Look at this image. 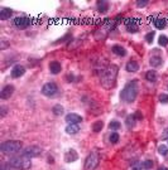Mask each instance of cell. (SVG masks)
<instances>
[{
  "instance_id": "6da1fadb",
  "label": "cell",
  "mask_w": 168,
  "mask_h": 170,
  "mask_svg": "<svg viewBox=\"0 0 168 170\" xmlns=\"http://www.w3.org/2000/svg\"><path fill=\"white\" fill-rule=\"evenodd\" d=\"M118 76V67L115 65H110L108 66L105 69H102L101 72V84L104 88H111L114 84H115V79H116Z\"/></svg>"
},
{
  "instance_id": "7a4b0ae2",
  "label": "cell",
  "mask_w": 168,
  "mask_h": 170,
  "mask_svg": "<svg viewBox=\"0 0 168 170\" xmlns=\"http://www.w3.org/2000/svg\"><path fill=\"white\" fill-rule=\"evenodd\" d=\"M136 94H138V86H136V81H132L129 82L127 86L124 87V90L120 93V97L124 102L127 103H132L135 101Z\"/></svg>"
},
{
  "instance_id": "3957f363",
  "label": "cell",
  "mask_w": 168,
  "mask_h": 170,
  "mask_svg": "<svg viewBox=\"0 0 168 170\" xmlns=\"http://www.w3.org/2000/svg\"><path fill=\"white\" fill-rule=\"evenodd\" d=\"M9 166H13L15 169H20V170H27L32 166L30 163V157L25 156V155H20V156H14L9 160L8 163Z\"/></svg>"
},
{
  "instance_id": "277c9868",
  "label": "cell",
  "mask_w": 168,
  "mask_h": 170,
  "mask_svg": "<svg viewBox=\"0 0 168 170\" xmlns=\"http://www.w3.org/2000/svg\"><path fill=\"white\" fill-rule=\"evenodd\" d=\"M22 149V144L19 141H5L0 144V150L5 154H13Z\"/></svg>"
},
{
  "instance_id": "5b68a950",
  "label": "cell",
  "mask_w": 168,
  "mask_h": 170,
  "mask_svg": "<svg viewBox=\"0 0 168 170\" xmlns=\"http://www.w3.org/2000/svg\"><path fill=\"white\" fill-rule=\"evenodd\" d=\"M99 165V155L96 153H91L85 161V170H95Z\"/></svg>"
},
{
  "instance_id": "8992f818",
  "label": "cell",
  "mask_w": 168,
  "mask_h": 170,
  "mask_svg": "<svg viewBox=\"0 0 168 170\" xmlns=\"http://www.w3.org/2000/svg\"><path fill=\"white\" fill-rule=\"evenodd\" d=\"M57 90H58V87L55 82H48L42 87V93H43L44 96L51 97V96H53V94L57 93Z\"/></svg>"
},
{
  "instance_id": "52a82bcc",
  "label": "cell",
  "mask_w": 168,
  "mask_h": 170,
  "mask_svg": "<svg viewBox=\"0 0 168 170\" xmlns=\"http://www.w3.org/2000/svg\"><path fill=\"white\" fill-rule=\"evenodd\" d=\"M30 23H32V20H30L29 18H25V17H17L14 19V25L19 29H25L30 25Z\"/></svg>"
},
{
  "instance_id": "ba28073f",
  "label": "cell",
  "mask_w": 168,
  "mask_h": 170,
  "mask_svg": "<svg viewBox=\"0 0 168 170\" xmlns=\"http://www.w3.org/2000/svg\"><path fill=\"white\" fill-rule=\"evenodd\" d=\"M40 154H42V149L39 146H28L23 151V155L28 156V157H36Z\"/></svg>"
},
{
  "instance_id": "9c48e42d",
  "label": "cell",
  "mask_w": 168,
  "mask_h": 170,
  "mask_svg": "<svg viewBox=\"0 0 168 170\" xmlns=\"http://www.w3.org/2000/svg\"><path fill=\"white\" fill-rule=\"evenodd\" d=\"M14 92V86H12V84H8V86H5L2 92H0V98L2 100H6V98H10V96L13 94Z\"/></svg>"
},
{
  "instance_id": "30bf717a",
  "label": "cell",
  "mask_w": 168,
  "mask_h": 170,
  "mask_svg": "<svg viewBox=\"0 0 168 170\" xmlns=\"http://www.w3.org/2000/svg\"><path fill=\"white\" fill-rule=\"evenodd\" d=\"M125 25H127V29L129 33H135L138 30V25H136V20L134 18H128L125 20Z\"/></svg>"
},
{
  "instance_id": "8fae6325",
  "label": "cell",
  "mask_w": 168,
  "mask_h": 170,
  "mask_svg": "<svg viewBox=\"0 0 168 170\" xmlns=\"http://www.w3.org/2000/svg\"><path fill=\"white\" fill-rule=\"evenodd\" d=\"M78 159V155H77V153L73 150V149H71V150H68L66 154H65V160L67 161V163H72V161H76Z\"/></svg>"
},
{
  "instance_id": "7c38bea8",
  "label": "cell",
  "mask_w": 168,
  "mask_h": 170,
  "mask_svg": "<svg viewBox=\"0 0 168 170\" xmlns=\"http://www.w3.org/2000/svg\"><path fill=\"white\" fill-rule=\"evenodd\" d=\"M66 121L68 124H78V122L82 121V117L77 113H68L66 116Z\"/></svg>"
},
{
  "instance_id": "4fadbf2b",
  "label": "cell",
  "mask_w": 168,
  "mask_h": 170,
  "mask_svg": "<svg viewBox=\"0 0 168 170\" xmlns=\"http://www.w3.org/2000/svg\"><path fill=\"white\" fill-rule=\"evenodd\" d=\"M25 73V69L23 66H15L13 69H12V77L13 78H19L20 76H23Z\"/></svg>"
},
{
  "instance_id": "5bb4252c",
  "label": "cell",
  "mask_w": 168,
  "mask_h": 170,
  "mask_svg": "<svg viewBox=\"0 0 168 170\" xmlns=\"http://www.w3.org/2000/svg\"><path fill=\"white\" fill-rule=\"evenodd\" d=\"M62 67H61V63L57 62V61H53V62H51L49 63V71L51 73H53V74H58L61 72Z\"/></svg>"
},
{
  "instance_id": "9a60e30c",
  "label": "cell",
  "mask_w": 168,
  "mask_h": 170,
  "mask_svg": "<svg viewBox=\"0 0 168 170\" xmlns=\"http://www.w3.org/2000/svg\"><path fill=\"white\" fill-rule=\"evenodd\" d=\"M12 15H13V12L9 8H3L2 10H0V19H2V20L10 19V17H12Z\"/></svg>"
},
{
  "instance_id": "2e32d148",
  "label": "cell",
  "mask_w": 168,
  "mask_h": 170,
  "mask_svg": "<svg viewBox=\"0 0 168 170\" xmlns=\"http://www.w3.org/2000/svg\"><path fill=\"white\" fill-rule=\"evenodd\" d=\"M96 5L100 13H106L109 9V2H105V0H100V2L96 3Z\"/></svg>"
},
{
  "instance_id": "e0dca14e",
  "label": "cell",
  "mask_w": 168,
  "mask_h": 170,
  "mask_svg": "<svg viewBox=\"0 0 168 170\" xmlns=\"http://www.w3.org/2000/svg\"><path fill=\"white\" fill-rule=\"evenodd\" d=\"M80 130V127L77 126V124H68V126L66 127V132L70 135H75L77 134Z\"/></svg>"
},
{
  "instance_id": "ac0fdd59",
  "label": "cell",
  "mask_w": 168,
  "mask_h": 170,
  "mask_svg": "<svg viewBox=\"0 0 168 170\" xmlns=\"http://www.w3.org/2000/svg\"><path fill=\"white\" fill-rule=\"evenodd\" d=\"M111 50H113V53H115L116 56H120V57H124L127 54V50H125L121 46H113Z\"/></svg>"
},
{
  "instance_id": "d6986e66",
  "label": "cell",
  "mask_w": 168,
  "mask_h": 170,
  "mask_svg": "<svg viewBox=\"0 0 168 170\" xmlns=\"http://www.w3.org/2000/svg\"><path fill=\"white\" fill-rule=\"evenodd\" d=\"M139 69V65L135 61H130L127 63V71L128 72H136Z\"/></svg>"
},
{
  "instance_id": "ffe728a7",
  "label": "cell",
  "mask_w": 168,
  "mask_h": 170,
  "mask_svg": "<svg viewBox=\"0 0 168 170\" xmlns=\"http://www.w3.org/2000/svg\"><path fill=\"white\" fill-rule=\"evenodd\" d=\"M167 25V22H166V19L163 18H158V19H154V27L157 29H163L164 27Z\"/></svg>"
},
{
  "instance_id": "44dd1931",
  "label": "cell",
  "mask_w": 168,
  "mask_h": 170,
  "mask_svg": "<svg viewBox=\"0 0 168 170\" xmlns=\"http://www.w3.org/2000/svg\"><path fill=\"white\" fill-rule=\"evenodd\" d=\"M149 63H151V66H152V67H159V66L162 65V58L158 57V56L152 57L151 61H149Z\"/></svg>"
},
{
  "instance_id": "7402d4cb",
  "label": "cell",
  "mask_w": 168,
  "mask_h": 170,
  "mask_svg": "<svg viewBox=\"0 0 168 170\" xmlns=\"http://www.w3.org/2000/svg\"><path fill=\"white\" fill-rule=\"evenodd\" d=\"M145 78L147 81H149V82H155L157 81V73L155 71H148L145 73Z\"/></svg>"
},
{
  "instance_id": "603a6c76",
  "label": "cell",
  "mask_w": 168,
  "mask_h": 170,
  "mask_svg": "<svg viewBox=\"0 0 168 170\" xmlns=\"http://www.w3.org/2000/svg\"><path fill=\"white\" fill-rule=\"evenodd\" d=\"M52 112H53L56 116H61L63 113V107H62L61 105H55L53 109H52Z\"/></svg>"
},
{
  "instance_id": "cb8c5ba5",
  "label": "cell",
  "mask_w": 168,
  "mask_h": 170,
  "mask_svg": "<svg viewBox=\"0 0 168 170\" xmlns=\"http://www.w3.org/2000/svg\"><path fill=\"white\" fill-rule=\"evenodd\" d=\"M102 126H104L102 121H96V122H94V125H92V130L95 131V132H99V131H101Z\"/></svg>"
},
{
  "instance_id": "d4e9b609",
  "label": "cell",
  "mask_w": 168,
  "mask_h": 170,
  "mask_svg": "<svg viewBox=\"0 0 168 170\" xmlns=\"http://www.w3.org/2000/svg\"><path fill=\"white\" fill-rule=\"evenodd\" d=\"M135 116L134 115H130V116H128L127 117V126L128 127H133L134 125H135Z\"/></svg>"
},
{
  "instance_id": "484cf974",
  "label": "cell",
  "mask_w": 168,
  "mask_h": 170,
  "mask_svg": "<svg viewBox=\"0 0 168 170\" xmlns=\"http://www.w3.org/2000/svg\"><path fill=\"white\" fill-rule=\"evenodd\" d=\"M119 139H120V136H119V134H116V132H113V134L110 135V137H109V140H110L111 144H116V142L119 141Z\"/></svg>"
},
{
  "instance_id": "4316f807",
  "label": "cell",
  "mask_w": 168,
  "mask_h": 170,
  "mask_svg": "<svg viewBox=\"0 0 168 170\" xmlns=\"http://www.w3.org/2000/svg\"><path fill=\"white\" fill-rule=\"evenodd\" d=\"M109 129L110 130H119L120 129V122H118V121H111L109 124Z\"/></svg>"
},
{
  "instance_id": "83f0119b",
  "label": "cell",
  "mask_w": 168,
  "mask_h": 170,
  "mask_svg": "<svg viewBox=\"0 0 168 170\" xmlns=\"http://www.w3.org/2000/svg\"><path fill=\"white\" fill-rule=\"evenodd\" d=\"M140 166H142L143 169H151V168L153 166V161H152V160H145V161H143V163L140 164Z\"/></svg>"
},
{
  "instance_id": "f1b7e54d",
  "label": "cell",
  "mask_w": 168,
  "mask_h": 170,
  "mask_svg": "<svg viewBox=\"0 0 168 170\" xmlns=\"http://www.w3.org/2000/svg\"><path fill=\"white\" fill-rule=\"evenodd\" d=\"M158 42H159V44H161L162 47H166V46L168 44V38H167L166 35H161Z\"/></svg>"
},
{
  "instance_id": "f546056e",
  "label": "cell",
  "mask_w": 168,
  "mask_h": 170,
  "mask_svg": "<svg viewBox=\"0 0 168 170\" xmlns=\"http://www.w3.org/2000/svg\"><path fill=\"white\" fill-rule=\"evenodd\" d=\"M153 38H154V31H149V33L145 35V40L148 42V43H152V42H153Z\"/></svg>"
},
{
  "instance_id": "4dcf8cb0",
  "label": "cell",
  "mask_w": 168,
  "mask_h": 170,
  "mask_svg": "<svg viewBox=\"0 0 168 170\" xmlns=\"http://www.w3.org/2000/svg\"><path fill=\"white\" fill-rule=\"evenodd\" d=\"M158 150H159V154H162V155H167V154H168V147L164 146V145L159 146V147H158Z\"/></svg>"
},
{
  "instance_id": "1f68e13d",
  "label": "cell",
  "mask_w": 168,
  "mask_h": 170,
  "mask_svg": "<svg viewBox=\"0 0 168 170\" xmlns=\"http://www.w3.org/2000/svg\"><path fill=\"white\" fill-rule=\"evenodd\" d=\"M159 101L162 103H168V94H161V96H159Z\"/></svg>"
},
{
  "instance_id": "d6a6232c",
  "label": "cell",
  "mask_w": 168,
  "mask_h": 170,
  "mask_svg": "<svg viewBox=\"0 0 168 170\" xmlns=\"http://www.w3.org/2000/svg\"><path fill=\"white\" fill-rule=\"evenodd\" d=\"M145 5H148V2H147V0H144V2H136V6L138 8H144Z\"/></svg>"
},
{
  "instance_id": "836d02e7",
  "label": "cell",
  "mask_w": 168,
  "mask_h": 170,
  "mask_svg": "<svg viewBox=\"0 0 168 170\" xmlns=\"http://www.w3.org/2000/svg\"><path fill=\"white\" fill-rule=\"evenodd\" d=\"M134 116H135V119H136V120H142V119H143V115H142L140 112H135Z\"/></svg>"
},
{
  "instance_id": "e575fe53",
  "label": "cell",
  "mask_w": 168,
  "mask_h": 170,
  "mask_svg": "<svg viewBox=\"0 0 168 170\" xmlns=\"http://www.w3.org/2000/svg\"><path fill=\"white\" fill-rule=\"evenodd\" d=\"M5 115H6V107H5V106H2V113H0V116L4 117Z\"/></svg>"
},
{
  "instance_id": "d590c367",
  "label": "cell",
  "mask_w": 168,
  "mask_h": 170,
  "mask_svg": "<svg viewBox=\"0 0 168 170\" xmlns=\"http://www.w3.org/2000/svg\"><path fill=\"white\" fill-rule=\"evenodd\" d=\"M140 168H142L140 165H139V166H133V168H132V170H140Z\"/></svg>"
},
{
  "instance_id": "8d00e7d4",
  "label": "cell",
  "mask_w": 168,
  "mask_h": 170,
  "mask_svg": "<svg viewBox=\"0 0 168 170\" xmlns=\"http://www.w3.org/2000/svg\"><path fill=\"white\" fill-rule=\"evenodd\" d=\"M163 137H167V139H168V129L164 131V134H163Z\"/></svg>"
},
{
  "instance_id": "74e56055",
  "label": "cell",
  "mask_w": 168,
  "mask_h": 170,
  "mask_svg": "<svg viewBox=\"0 0 168 170\" xmlns=\"http://www.w3.org/2000/svg\"><path fill=\"white\" fill-rule=\"evenodd\" d=\"M158 170H168V169H167V168H166V166H161V168H159V169H158Z\"/></svg>"
}]
</instances>
